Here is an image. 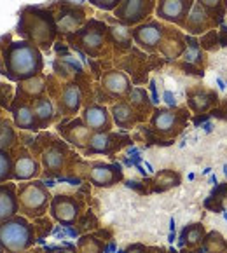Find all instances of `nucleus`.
<instances>
[{
  "label": "nucleus",
  "mask_w": 227,
  "mask_h": 253,
  "mask_svg": "<svg viewBox=\"0 0 227 253\" xmlns=\"http://www.w3.org/2000/svg\"><path fill=\"white\" fill-rule=\"evenodd\" d=\"M187 123H189V110L183 107L154 108L149 119L150 129L163 140L177 138L183 131V127H187Z\"/></svg>",
  "instance_id": "8"
},
{
  "label": "nucleus",
  "mask_w": 227,
  "mask_h": 253,
  "mask_svg": "<svg viewBox=\"0 0 227 253\" xmlns=\"http://www.w3.org/2000/svg\"><path fill=\"white\" fill-rule=\"evenodd\" d=\"M0 39V74L12 82H23L44 70L42 51L28 41H14L2 44Z\"/></svg>",
  "instance_id": "1"
},
{
  "label": "nucleus",
  "mask_w": 227,
  "mask_h": 253,
  "mask_svg": "<svg viewBox=\"0 0 227 253\" xmlns=\"http://www.w3.org/2000/svg\"><path fill=\"white\" fill-rule=\"evenodd\" d=\"M16 34L41 51H49L54 45L58 37V26L54 16L49 7L42 5H26L19 12V21L16 26Z\"/></svg>",
  "instance_id": "2"
},
{
  "label": "nucleus",
  "mask_w": 227,
  "mask_h": 253,
  "mask_svg": "<svg viewBox=\"0 0 227 253\" xmlns=\"http://www.w3.org/2000/svg\"><path fill=\"white\" fill-rule=\"evenodd\" d=\"M14 180V161L11 150H0V183Z\"/></svg>",
  "instance_id": "37"
},
{
  "label": "nucleus",
  "mask_w": 227,
  "mask_h": 253,
  "mask_svg": "<svg viewBox=\"0 0 227 253\" xmlns=\"http://www.w3.org/2000/svg\"><path fill=\"white\" fill-rule=\"evenodd\" d=\"M217 26L219 25H217V21L213 19V16L210 14L201 4H197L196 2V4L192 5V9H190L189 16H187L183 30H187L189 35L197 37V35H203V34H206V32L213 30V28H217Z\"/></svg>",
  "instance_id": "23"
},
{
  "label": "nucleus",
  "mask_w": 227,
  "mask_h": 253,
  "mask_svg": "<svg viewBox=\"0 0 227 253\" xmlns=\"http://www.w3.org/2000/svg\"><path fill=\"white\" fill-rule=\"evenodd\" d=\"M226 86H227V81H226Z\"/></svg>",
  "instance_id": "59"
},
{
  "label": "nucleus",
  "mask_w": 227,
  "mask_h": 253,
  "mask_svg": "<svg viewBox=\"0 0 227 253\" xmlns=\"http://www.w3.org/2000/svg\"><path fill=\"white\" fill-rule=\"evenodd\" d=\"M51 199L52 196L49 192V187L39 178L21 182L18 185L19 215L26 216L28 220H37L47 215Z\"/></svg>",
  "instance_id": "6"
},
{
  "label": "nucleus",
  "mask_w": 227,
  "mask_h": 253,
  "mask_svg": "<svg viewBox=\"0 0 227 253\" xmlns=\"http://www.w3.org/2000/svg\"><path fill=\"white\" fill-rule=\"evenodd\" d=\"M126 100L130 101L131 107L136 110L141 123H145V121L150 119V116H152V112H154V101L143 87H133V89L130 91V94L126 96Z\"/></svg>",
  "instance_id": "29"
},
{
  "label": "nucleus",
  "mask_w": 227,
  "mask_h": 253,
  "mask_svg": "<svg viewBox=\"0 0 227 253\" xmlns=\"http://www.w3.org/2000/svg\"><path fill=\"white\" fill-rule=\"evenodd\" d=\"M199 44H201L203 51L206 52H213L217 51V49L220 47V37H219V30H210L206 32V34H203L201 37H199Z\"/></svg>",
  "instance_id": "39"
},
{
  "label": "nucleus",
  "mask_w": 227,
  "mask_h": 253,
  "mask_svg": "<svg viewBox=\"0 0 227 253\" xmlns=\"http://www.w3.org/2000/svg\"><path fill=\"white\" fill-rule=\"evenodd\" d=\"M210 173H212V168H210V166H206L205 169H203V176H205V175H210Z\"/></svg>",
  "instance_id": "54"
},
{
  "label": "nucleus",
  "mask_w": 227,
  "mask_h": 253,
  "mask_svg": "<svg viewBox=\"0 0 227 253\" xmlns=\"http://www.w3.org/2000/svg\"><path fill=\"white\" fill-rule=\"evenodd\" d=\"M49 9L52 11V16H54L58 34L61 35L74 34V32H77L88 21V11L82 5L75 4V2L61 0V2L51 4Z\"/></svg>",
  "instance_id": "10"
},
{
  "label": "nucleus",
  "mask_w": 227,
  "mask_h": 253,
  "mask_svg": "<svg viewBox=\"0 0 227 253\" xmlns=\"http://www.w3.org/2000/svg\"><path fill=\"white\" fill-rule=\"evenodd\" d=\"M222 171H224V175L227 176V164H224V168H222Z\"/></svg>",
  "instance_id": "56"
},
{
  "label": "nucleus",
  "mask_w": 227,
  "mask_h": 253,
  "mask_svg": "<svg viewBox=\"0 0 227 253\" xmlns=\"http://www.w3.org/2000/svg\"><path fill=\"white\" fill-rule=\"evenodd\" d=\"M217 86H219V89L220 91H224V89H226V81H224V79H220V77H217Z\"/></svg>",
  "instance_id": "52"
},
{
  "label": "nucleus",
  "mask_w": 227,
  "mask_h": 253,
  "mask_svg": "<svg viewBox=\"0 0 227 253\" xmlns=\"http://www.w3.org/2000/svg\"><path fill=\"white\" fill-rule=\"evenodd\" d=\"M222 215H224V220H226V222H227V210H224Z\"/></svg>",
  "instance_id": "57"
},
{
  "label": "nucleus",
  "mask_w": 227,
  "mask_h": 253,
  "mask_svg": "<svg viewBox=\"0 0 227 253\" xmlns=\"http://www.w3.org/2000/svg\"><path fill=\"white\" fill-rule=\"evenodd\" d=\"M210 119H212V116H210V114H199V116H196V117L192 119V124H194L196 127H199L201 124L208 123Z\"/></svg>",
  "instance_id": "47"
},
{
  "label": "nucleus",
  "mask_w": 227,
  "mask_h": 253,
  "mask_svg": "<svg viewBox=\"0 0 227 253\" xmlns=\"http://www.w3.org/2000/svg\"><path fill=\"white\" fill-rule=\"evenodd\" d=\"M14 100L12 96V87L9 84H4V82H0V108H11V103Z\"/></svg>",
  "instance_id": "40"
},
{
  "label": "nucleus",
  "mask_w": 227,
  "mask_h": 253,
  "mask_svg": "<svg viewBox=\"0 0 227 253\" xmlns=\"http://www.w3.org/2000/svg\"><path fill=\"white\" fill-rule=\"evenodd\" d=\"M210 116L217 117V119H220V121H227V98H224V100L210 112Z\"/></svg>",
  "instance_id": "42"
},
{
  "label": "nucleus",
  "mask_w": 227,
  "mask_h": 253,
  "mask_svg": "<svg viewBox=\"0 0 227 253\" xmlns=\"http://www.w3.org/2000/svg\"><path fill=\"white\" fill-rule=\"evenodd\" d=\"M119 253H149V246L141 245V243H133V245H130L124 250H121Z\"/></svg>",
  "instance_id": "43"
},
{
  "label": "nucleus",
  "mask_w": 227,
  "mask_h": 253,
  "mask_svg": "<svg viewBox=\"0 0 227 253\" xmlns=\"http://www.w3.org/2000/svg\"><path fill=\"white\" fill-rule=\"evenodd\" d=\"M67 42L77 52H84L90 58L96 60H110L114 54L108 25L100 19H88L84 26H81L74 34L65 35Z\"/></svg>",
  "instance_id": "3"
},
{
  "label": "nucleus",
  "mask_w": 227,
  "mask_h": 253,
  "mask_svg": "<svg viewBox=\"0 0 227 253\" xmlns=\"http://www.w3.org/2000/svg\"><path fill=\"white\" fill-rule=\"evenodd\" d=\"M185 51V35L180 30L173 28V26H166L163 35V41L159 44V52L166 58V60H175L180 58Z\"/></svg>",
  "instance_id": "24"
},
{
  "label": "nucleus",
  "mask_w": 227,
  "mask_h": 253,
  "mask_svg": "<svg viewBox=\"0 0 227 253\" xmlns=\"http://www.w3.org/2000/svg\"><path fill=\"white\" fill-rule=\"evenodd\" d=\"M182 183V175L175 169H161L150 178V192H168Z\"/></svg>",
  "instance_id": "32"
},
{
  "label": "nucleus",
  "mask_w": 227,
  "mask_h": 253,
  "mask_svg": "<svg viewBox=\"0 0 227 253\" xmlns=\"http://www.w3.org/2000/svg\"><path fill=\"white\" fill-rule=\"evenodd\" d=\"M112 250V245H107L100 234L86 232L77 239V252L79 253H108Z\"/></svg>",
  "instance_id": "34"
},
{
  "label": "nucleus",
  "mask_w": 227,
  "mask_h": 253,
  "mask_svg": "<svg viewBox=\"0 0 227 253\" xmlns=\"http://www.w3.org/2000/svg\"><path fill=\"white\" fill-rule=\"evenodd\" d=\"M37 241L35 225L19 213L0 223V245L5 253H25Z\"/></svg>",
  "instance_id": "5"
},
{
  "label": "nucleus",
  "mask_w": 227,
  "mask_h": 253,
  "mask_svg": "<svg viewBox=\"0 0 227 253\" xmlns=\"http://www.w3.org/2000/svg\"><path fill=\"white\" fill-rule=\"evenodd\" d=\"M133 143V138L126 133H114V131H107V133H93L90 143L82 154L84 156H114V154L121 152L123 149L130 147Z\"/></svg>",
  "instance_id": "11"
},
{
  "label": "nucleus",
  "mask_w": 227,
  "mask_h": 253,
  "mask_svg": "<svg viewBox=\"0 0 227 253\" xmlns=\"http://www.w3.org/2000/svg\"><path fill=\"white\" fill-rule=\"evenodd\" d=\"M32 108H34V116L39 129H45L56 121V107L47 94L39 96L37 100L32 101Z\"/></svg>",
  "instance_id": "27"
},
{
  "label": "nucleus",
  "mask_w": 227,
  "mask_h": 253,
  "mask_svg": "<svg viewBox=\"0 0 227 253\" xmlns=\"http://www.w3.org/2000/svg\"><path fill=\"white\" fill-rule=\"evenodd\" d=\"M182 58L185 63L194 65V67L201 68V70L206 68V51H203L199 39L194 37V35H185V51H183Z\"/></svg>",
  "instance_id": "33"
},
{
  "label": "nucleus",
  "mask_w": 227,
  "mask_h": 253,
  "mask_svg": "<svg viewBox=\"0 0 227 253\" xmlns=\"http://www.w3.org/2000/svg\"><path fill=\"white\" fill-rule=\"evenodd\" d=\"M100 86L103 87V91L114 101L124 100L130 94V91L133 89L131 79L121 68H108V70H105L100 77Z\"/></svg>",
  "instance_id": "18"
},
{
  "label": "nucleus",
  "mask_w": 227,
  "mask_h": 253,
  "mask_svg": "<svg viewBox=\"0 0 227 253\" xmlns=\"http://www.w3.org/2000/svg\"><path fill=\"white\" fill-rule=\"evenodd\" d=\"M44 253H79L77 252V246H51V248H45Z\"/></svg>",
  "instance_id": "44"
},
{
  "label": "nucleus",
  "mask_w": 227,
  "mask_h": 253,
  "mask_svg": "<svg viewBox=\"0 0 227 253\" xmlns=\"http://www.w3.org/2000/svg\"><path fill=\"white\" fill-rule=\"evenodd\" d=\"M180 253H206L203 246L199 248H180Z\"/></svg>",
  "instance_id": "49"
},
{
  "label": "nucleus",
  "mask_w": 227,
  "mask_h": 253,
  "mask_svg": "<svg viewBox=\"0 0 227 253\" xmlns=\"http://www.w3.org/2000/svg\"><path fill=\"white\" fill-rule=\"evenodd\" d=\"M81 119L86 123V126L93 133H107V131H112V127H114V119H112L110 108H107L101 103L84 105Z\"/></svg>",
  "instance_id": "20"
},
{
  "label": "nucleus",
  "mask_w": 227,
  "mask_h": 253,
  "mask_svg": "<svg viewBox=\"0 0 227 253\" xmlns=\"http://www.w3.org/2000/svg\"><path fill=\"white\" fill-rule=\"evenodd\" d=\"M219 37H220V47H227V26L226 23H220L219 25Z\"/></svg>",
  "instance_id": "45"
},
{
  "label": "nucleus",
  "mask_w": 227,
  "mask_h": 253,
  "mask_svg": "<svg viewBox=\"0 0 227 253\" xmlns=\"http://www.w3.org/2000/svg\"><path fill=\"white\" fill-rule=\"evenodd\" d=\"M201 246L206 253H227V241L219 231L206 232V238Z\"/></svg>",
  "instance_id": "36"
},
{
  "label": "nucleus",
  "mask_w": 227,
  "mask_h": 253,
  "mask_svg": "<svg viewBox=\"0 0 227 253\" xmlns=\"http://www.w3.org/2000/svg\"><path fill=\"white\" fill-rule=\"evenodd\" d=\"M86 213V201L79 194H56L49 205V215L63 227H72Z\"/></svg>",
  "instance_id": "9"
},
{
  "label": "nucleus",
  "mask_w": 227,
  "mask_h": 253,
  "mask_svg": "<svg viewBox=\"0 0 227 253\" xmlns=\"http://www.w3.org/2000/svg\"><path fill=\"white\" fill-rule=\"evenodd\" d=\"M194 4L196 0H157L156 16L161 21L183 28Z\"/></svg>",
  "instance_id": "17"
},
{
  "label": "nucleus",
  "mask_w": 227,
  "mask_h": 253,
  "mask_svg": "<svg viewBox=\"0 0 227 253\" xmlns=\"http://www.w3.org/2000/svg\"><path fill=\"white\" fill-rule=\"evenodd\" d=\"M213 127H215V126H213V123H210V121H208V123H205V124H203V129H205V133H206V134H210V133H212V131H213Z\"/></svg>",
  "instance_id": "50"
},
{
  "label": "nucleus",
  "mask_w": 227,
  "mask_h": 253,
  "mask_svg": "<svg viewBox=\"0 0 227 253\" xmlns=\"http://www.w3.org/2000/svg\"><path fill=\"white\" fill-rule=\"evenodd\" d=\"M110 114H112V119H114V124H116L117 127H121L123 131L133 129V127H136L138 124H141L136 110L131 107V103L126 100V98L116 101V103H112Z\"/></svg>",
  "instance_id": "25"
},
{
  "label": "nucleus",
  "mask_w": 227,
  "mask_h": 253,
  "mask_svg": "<svg viewBox=\"0 0 227 253\" xmlns=\"http://www.w3.org/2000/svg\"><path fill=\"white\" fill-rule=\"evenodd\" d=\"M149 87H150V98H152L154 103H157V101H159V98H157V91H156V81H150Z\"/></svg>",
  "instance_id": "48"
},
{
  "label": "nucleus",
  "mask_w": 227,
  "mask_h": 253,
  "mask_svg": "<svg viewBox=\"0 0 227 253\" xmlns=\"http://www.w3.org/2000/svg\"><path fill=\"white\" fill-rule=\"evenodd\" d=\"M166 248H157V246H149V253H164Z\"/></svg>",
  "instance_id": "51"
},
{
  "label": "nucleus",
  "mask_w": 227,
  "mask_h": 253,
  "mask_svg": "<svg viewBox=\"0 0 227 253\" xmlns=\"http://www.w3.org/2000/svg\"><path fill=\"white\" fill-rule=\"evenodd\" d=\"M0 119H2V117H0Z\"/></svg>",
  "instance_id": "60"
},
{
  "label": "nucleus",
  "mask_w": 227,
  "mask_h": 253,
  "mask_svg": "<svg viewBox=\"0 0 227 253\" xmlns=\"http://www.w3.org/2000/svg\"><path fill=\"white\" fill-rule=\"evenodd\" d=\"M0 253H5V250L2 248V245H0Z\"/></svg>",
  "instance_id": "58"
},
{
  "label": "nucleus",
  "mask_w": 227,
  "mask_h": 253,
  "mask_svg": "<svg viewBox=\"0 0 227 253\" xmlns=\"http://www.w3.org/2000/svg\"><path fill=\"white\" fill-rule=\"evenodd\" d=\"M206 238V229L201 222L187 223L179 236L180 248H199Z\"/></svg>",
  "instance_id": "31"
},
{
  "label": "nucleus",
  "mask_w": 227,
  "mask_h": 253,
  "mask_svg": "<svg viewBox=\"0 0 227 253\" xmlns=\"http://www.w3.org/2000/svg\"><path fill=\"white\" fill-rule=\"evenodd\" d=\"M16 94L26 98V100H37L39 96H44L47 94V75L39 74L32 79H26L23 82H18V87H16Z\"/></svg>",
  "instance_id": "28"
},
{
  "label": "nucleus",
  "mask_w": 227,
  "mask_h": 253,
  "mask_svg": "<svg viewBox=\"0 0 227 253\" xmlns=\"http://www.w3.org/2000/svg\"><path fill=\"white\" fill-rule=\"evenodd\" d=\"M47 96L52 100L58 116L74 117L86 103V94L75 79L61 81L56 75H47Z\"/></svg>",
  "instance_id": "4"
},
{
  "label": "nucleus",
  "mask_w": 227,
  "mask_h": 253,
  "mask_svg": "<svg viewBox=\"0 0 227 253\" xmlns=\"http://www.w3.org/2000/svg\"><path fill=\"white\" fill-rule=\"evenodd\" d=\"M19 145V136L14 123L9 119H0V150H12Z\"/></svg>",
  "instance_id": "35"
},
{
  "label": "nucleus",
  "mask_w": 227,
  "mask_h": 253,
  "mask_svg": "<svg viewBox=\"0 0 227 253\" xmlns=\"http://www.w3.org/2000/svg\"><path fill=\"white\" fill-rule=\"evenodd\" d=\"M150 60H152V58L143 54L140 49L133 47L130 51V54L123 56V58L117 61V65H119L123 72H130L135 84H145L147 79H149L147 74H149V70L154 67V65H150Z\"/></svg>",
  "instance_id": "19"
},
{
  "label": "nucleus",
  "mask_w": 227,
  "mask_h": 253,
  "mask_svg": "<svg viewBox=\"0 0 227 253\" xmlns=\"http://www.w3.org/2000/svg\"><path fill=\"white\" fill-rule=\"evenodd\" d=\"M164 253H180V252H177L175 248H168V250H166V252H164Z\"/></svg>",
  "instance_id": "55"
},
{
  "label": "nucleus",
  "mask_w": 227,
  "mask_h": 253,
  "mask_svg": "<svg viewBox=\"0 0 227 253\" xmlns=\"http://www.w3.org/2000/svg\"><path fill=\"white\" fill-rule=\"evenodd\" d=\"M164 30H166V25H163L159 19H149L141 25L133 26L131 37L141 51L149 52V54H156V52H159V44L163 41Z\"/></svg>",
  "instance_id": "13"
},
{
  "label": "nucleus",
  "mask_w": 227,
  "mask_h": 253,
  "mask_svg": "<svg viewBox=\"0 0 227 253\" xmlns=\"http://www.w3.org/2000/svg\"><path fill=\"white\" fill-rule=\"evenodd\" d=\"M108 34H110L114 54H124L133 49V37H131V30L128 26L117 21V25H108Z\"/></svg>",
  "instance_id": "30"
},
{
  "label": "nucleus",
  "mask_w": 227,
  "mask_h": 253,
  "mask_svg": "<svg viewBox=\"0 0 227 253\" xmlns=\"http://www.w3.org/2000/svg\"><path fill=\"white\" fill-rule=\"evenodd\" d=\"M72 157H74V152L68 149V143L63 138H56L52 134L47 145L41 150L37 157L42 164V176H45V178H61V176H65Z\"/></svg>",
  "instance_id": "7"
},
{
  "label": "nucleus",
  "mask_w": 227,
  "mask_h": 253,
  "mask_svg": "<svg viewBox=\"0 0 227 253\" xmlns=\"http://www.w3.org/2000/svg\"><path fill=\"white\" fill-rule=\"evenodd\" d=\"M9 112L12 114V123H14V126L18 127V129L39 131L30 100H26V98L19 96V94H14V100H12Z\"/></svg>",
  "instance_id": "22"
},
{
  "label": "nucleus",
  "mask_w": 227,
  "mask_h": 253,
  "mask_svg": "<svg viewBox=\"0 0 227 253\" xmlns=\"http://www.w3.org/2000/svg\"><path fill=\"white\" fill-rule=\"evenodd\" d=\"M124 180L123 166L117 163H103V161H93L90 164V175L88 182L100 189H108Z\"/></svg>",
  "instance_id": "15"
},
{
  "label": "nucleus",
  "mask_w": 227,
  "mask_h": 253,
  "mask_svg": "<svg viewBox=\"0 0 227 253\" xmlns=\"http://www.w3.org/2000/svg\"><path fill=\"white\" fill-rule=\"evenodd\" d=\"M163 100L166 101L168 107H172V108L179 107V105H177V100H175V94H173L172 91H164V93H163Z\"/></svg>",
  "instance_id": "46"
},
{
  "label": "nucleus",
  "mask_w": 227,
  "mask_h": 253,
  "mask_svg": "<svg viewBox=\"0 0 227 253\" xmlns=\"http://www.w3.org/2000/svg\"><path fill=\"white\" fill-rule=\"evenodd\" d=\"M187 108L194 112L196 116L199 114H210L213 108L219 105V96L215 91L206 89L203 86H194L187 89Z\"/></svg>",
  "instance_id": "21"
},
{
  "label": "nucleus",
  "mask_w": 227,
  "mask_h": 253,
  "mask_svg": "<svg viewBox=\"0 0 227 253\" xmlns=\"http://www.w3.org/2000/svg\"><path fill=\"white\" fill-rule=\"evenodd\" d=\"M156 5L157 0H123L114 11V18L128 28L138 26L149 21L152 12H156Z\"/></svg>",
  "instance_id": "12"
},
{
  "label": "nucleus",
  "mask_w": 227,
  "mask_h": 253,
  "mask_svg": "<svg viewBox=\"0 0 227 253\" xmlns=\"http://www.w3.org/2000/svg\"><path fill=\"white\" fill-rule=\"evenodd\" d=\"M19 213L18 185L12 182L0 183V223Z\"/></svg>",
  "instance_id": "26"
},
{
  "label": "nucleus",
  "mask_w": 227,
  "mask_h": 253,
  "mask_svg": "<svg viewBox=\"0 0 227 253\" xmlns=\"http://www.w3.org/2000/svg\"><path fill=\"white\" fill-rule=\"evenodd\" d=\"M14 161V180L16 182H30L42 176V164L30 149L23 143L11 150Z\"/></svg>",
  "instance_id": "14"
},
{
  "label": "nucleus",
  "mask_w": 227,
  "mask_h": 253,
  "mask_svg": "<svg viewBox=\"0 0 227 253\" xmlns=\"http://www.w3.org/2000/svg\"><path fill=\"white\" fill-rule=\"evenodd\" d=\"M196 2L201 4L203 7L213 16L217 25L224 23V16H226V12H227V0H196Z\"/></svg>",
  "instance_id": "38"
},
{
  "label": "nucleus",
  "mask_w": 227,
  "mask_h": 253,
  "mask_svg": "<svg viewBox=\"0 0 227 253\" xmlns=\"http://www.w3.org/2000/svg\"><path fill=\"white\" fill-rule=\"evenodd\" d=\"M208 183H210V185H213V187H215V185H217V176H215V175H210Z\"/></svg>",
  "instance_id": "53"
},
{
  "label": "nucleus",
  "mask_w": 227,
  "mask_h": 253,
  "mask_svg": "<svg viewBox=\"0 0 227 253\" xmlns=\"http://www.w3.org/2000/svg\"><path fill=\"white\" fill-rule=\"evenodd\" d=\"M93 7H96V9H100V11H116L117 7L121 5V2L123 0H88Z\"/></svg>",
  "instance_id": "41"
},
{
  "label": "nucleus",
  "mask_w": 227,
  "mask_h": 253,
  "mask_svg": "<svg viewBox=\"0 0 227 253\" xmlns=\"http://www.w3.org/2000/svg\"><path fill=\"white\" fill-rule=\"evenodd\" d=\"M58 133L61 134L65 142L79 150L86 149L93 136V131L86 126V123L81 117H65L61 123H58Z\"/></svg>",
  "instance_id": "16"
}]
</instances>
